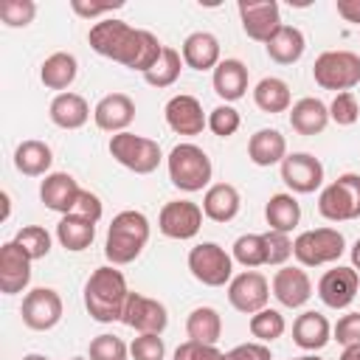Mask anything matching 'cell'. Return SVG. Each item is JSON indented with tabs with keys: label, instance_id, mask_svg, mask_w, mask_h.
Masks as SVG:
<instances>
[{
	"label": "cell",
	"instance_id": "14",
	"mask_svg": "<svg viewBox=\"0 0 360 360\" xmlns=\"http://www.w3.org/2000/svg\"><path fill=\"white\" fill-rule=\"evenodd\" d=\"M267 298H270V284L259 270H245V273L233 276L228 284V301L242 315H253V312L264 309Z\"/></svg>",
	"mask_w": 360,
	"mask_h": 360
},
{
	"label": "cell",
	"instance_id": "32",
	"mask_svg": "<svg viewBox=\"0 0 360 360\" xmlns=\"http://www.w3.org/2000/svg\"><path fill=\"white\" fill-rule=\"evenodd\" d=\"M253 104L262 112H287L292 107V96H290V84L278 76H264L256 87H253Z\"/></svg>",
	"mask_w": 360,
	"mask_h": 360
},
{
	"label": "cell",
	"instance_id": "54",
	"mask_svg": "<svg viewBox=\"0 0 360 360\" xmlns=\"http://www.w3.org/2000/svg\"><path fill=\"white\" fill-rule=\"evenodd\" d=\"M352 267L360 273V239L352 245Z\"/></svg>",
	"mask_w": 360,
	"mask_h": 360
},
{
	"label": "cell",
	"instance_id": "6",
	"mask_svg": "<svg viewBox=\"0 0 360 360\" xmlns=\"http://www.w3.org/2000/svg\"><path fill=\"white\" fill-rule=\"evenodd\" d=\"M312 79L323 90L349 93L360 84V56L352 51H323L312 65Z\"/></svg>",
	"mask_w": 360,
	"mask_h": 360
},
{
	"label": "cell",
	"instance_id": "23",
	"mask_svg": "<svg viewBox=\"0 0 360 360\" xmlns=\"http://www.w3.org/2000/svg\"><path fill=\"white\" fill-rule=\"evenodd\" d=\"M292 340L304 352H318L332 340V323L326 321V315H321L315 309H307L292 323Z\"/></svg>",
	"mask_w": 360,
	"mask_h": 360
},
{
	"label": "cell",
	"instance_id": "47",
	"mask_svg": "<svg viewBox=\"0 0 360 360\" xmlns=\"http://www.w3.org/2000/svg\"><path fill=\"white\" fill-rule=\"evenodd\" d=\"M174 360H225V352H219L217 346H208V343L183 340L174 349Z\"/></svg>",
	"mask_w": 360,
	"mask_h": 360
},
{
	"label": "cell",
	"instance_id": "9",
	"mask_svg": "<svg viewBox=\"0 0 360 360\" xmlns=\"http://www.w3.org/2000/svg\"><path fill=\"white\" fill-rule=\"evenodd\" d=\"M188 270L205 287H225L233 276V256L217 242H200L188 250Z\"/></svg>",
	"mask_w": 360,
	"mask_h": 360
},
{
	"label": "cell",
	"instance_id": "57",
	"mask_svg": "<svg viewBox=\"0 0 360 360\" xmlns=\"http://www.w3.org/2000/svg\"><path fill=\"white\" fill-rule=\"evenodd\" d=\"M70 360H84V357H70Z\"/></svg>",
	"mask_w": 360,
	"mask_h": 360
},
{
	"label": "cell",
	"instance_id": "45",
	"mask_svg": "<svg viewBox=\"0 0 360 360\" xmlns=\"http://www.w3.org/2000/svg\"><path fill=\"white\" fill-rule=\"evenodd\" d=\"M166 346L160 335H138L129 343V357L132 360H163Z\"/></svg>",
	"mask_w": 360,
	"mask_h": 360
},
{
	"label": "cell",
	"instance_id": "22",
	"mask_svg": "<svg viewBox=\"0 0 360 360\" xmlns=\"http://www.w3.org/2000/svg\"><path fill=\"white\" fill-rule=\"evenodd\" d=\"M180 56L186 62V68L191 70H214L222 59H219V39L208 31H194L183 39Z\"/></svg>",
	"mask_w": 360,
	"mask_h": 360
},
{
	"label": "cell",
	"instance_id": "26",
	"mask_svg": "<svg viewBox=\"0 0 360 360\" xmlns=\"http://www.w3.org/2000/svg\"><path fill=\"white\" fill-rule=\"evenodd\" d=\"M214 93L228 101H239L248 93V68L239 59H222L214 68Z\"/></svg>",
	"mask_w": 360,
	"mask_h": 360
},
{
	"label": "cell",
	"instance_id": "40",
	"mask_svg": "<svg viewBox=\"0 0 360 360\" xmlns=\"http://www.w3.org/2000/svg\"><path fill=\"white\" fill-rule=\"evenodd\" d=\"M37 17L34 0H0V22L8 28H25Z\"/></svg>",
	"mask_w": 360,
	"mask_h": 360
},
{
	"label": "cell",
	"instance_id": "36",
	"mask_svg": "<svg viewBox=\"0 0 360 360\" xmlns=\"http://www.w3.org/2000/svg\"><path fill=\"white\" fill-rule=\"evenodd\" d=\"M183 56H180V51H174V48H169V45H163V53H160V59L155 62V68H149L146 73H143V82L149 84V87H158V90H163V87H172L177 79H180V70H183Z\"/></svg>",
	"mask_w": 360,
	"mask_h": 360
},
{
	"label": "cell",
	"instance_id": "46",
	"mask_svg": "<svg viewBox=\"0 0 360 360\" xmlns=\"http://www.w3.org/2000/svg\"><path fill=\"white\" fill-rule=\"evenodd\" d=\"M332 338L346 349V346H357L360 343V312H346L338 318V323L332 326Z\"/></svg>",
	"mask_w": 360,
	"mask_h": 360
},
{
	"label": "cell",
	"instance_id": "4",
	"mask_svg": "<svg viewBox=\"0 0 360 360\" xmlns=\"http://www.w3.org/2000/svg\"><path fill=\"white\" fill-rule=\"evenodd\" d=\"M166 166H169V180H172L180 191H188V194L208 188L211 174H214L211 158H208L197 143H177V146L169 152Z\"/></svg>",
	"mask_w": 360,
	"mask_h": 360
},
{
	"label": "cell",
	"instance_id": "44",
	"mask_svg": "<svg viewBox=\"0 0 360 360\" xmlns=\"http://www.w3.org/2000/svg\"><path fill=\"white\" fill-rule=\"evenodd\" d=\"M262 236H264V248H267V264L284 267V262L292 256V239H290V233L267 231Z\"/></svg>",
	"mask_w": 360,
	"mask_h": 360
},
{
	"label": "cell",
	"instance_id": "24",
	"mask_svg": "<svg viewBox=\"0 0 360 360\" xmlns=\"http://www.w3.org/2000/svg\"><path fill=\"white\" fill-rule=\"evenodd\" d=\"M326 124H329V107L315 96L298 98L290 107V127L298 135H318L326 129Z\"/></svg>",
	"mask_w": 360,
	"mask_h": 360
},
{
	"label": "cell",
	"instance_id": "15",
	"mask_svg": "<svg viewBox=\"0 0 360 360\" xmlns=\"http://www.w3.org/2000/svg\"><path fill=\"white\" fill-rule=\"evenodd\" d=\"M281 180L292 194H312L323 183V163L309 152H292L281 160Z\"/></svg>",
	"mask_w": 360,
	"mask_h": 360
},
{
	"label": "cell",
	"instance_id": "10",
	"mask_svg": "<svg viewBox=\"0 0 360 360\" xmlns=\"http://www.w3.org/2000/svg\"><path fill=\"white\" fill-rule=\"evenodd\" d=\"M22 323L34 332H48L62 321V298L51 287H34L25 292L20 307Z\"/></svg>",
	"mask_w": 360,
	"mask_h": 360
},
{
	"label": "cell",
	"instance_id": "35",
	"mask_svg": "<svg viewBox=\"0 0 360 360\" xmlns=\"http://www.w3.org/2000/svg\"><path fill=\"white\" fill-rule=\"evenodd\" d=\"M186 335H188V340L217 346V340L222 335V318H219V312L214 307H197V309H191L188 318H186Z\"/></svg>",
	"mask_w": 360,
	"mask_h": 360
},
{
	"label": "cell",
	"instance_id": "20",
	"mask_svg": "<svg viewBox=\"0 0 360 360\" xmlns=\"http://www.w3.org/2000/svg\"><path fill=\"white\" fill-rule=\"evenodd\" d=\"M135 118V101L127 93H107L104 98H98V104L93 107V121L98 129L104 132H127V127Z\"/></svg>",
	"mask_w": 360,
	"mask_h": 360
},
{
	"label": "cell",
	"instance_id": "51",
	"mask_svg": "<svg viewBox=\"0 0 360 360\" xmlns=\"http://www.w3.org/2000/svg\"><path fill=\"white\" fill-rule=\"evenodd\" d=\"M335 8H338V14H340L346 22L360 25V0H338Z\"/></svg>",
	"mask_w": 360,
	"mask_h": 360
},
{
	"label": "cell",
	"instance_id": "56",
	"mask_svg": "<svg viewBox=\"0 0 360 360\" xmlns=\"http://www.w3.org/2000/svg\"><path fill=\"white\" fill-rule=\"evenodd\" d=\"M292 360H323V357H318V354H304V357H292Z\"/></svg>",
	"mask_w": 360,
	"mask_h": 360
},
{
	"label": "cell",
	"instance_id": "29",
	"mask_svg": "<svg viewBox=\"0 0 360 360\" xmlns=\"http://www.w3.org/2000/svg\"><path fill=\"white\" fill-rule=\"evenodd\" d=\"M51 163H53V152H51V146L45 141L28 138L14 149V166L25 177H45Z\"/></svg>",
	"mask_w": 360,
	"mask_h": 360
},
{
	"label": "cell",
	"instance_id": "27",
	"mask_svg": "<svg viewBox=\"0 0 360 360\" xmlns=\"http://www.w3.org/2000/svg\"><path fill=\"white\" fill-rule=\"evenodd\" d=\"M48 115L59 129H79L90 118V104L79 93H56V98L48 107Z\"/></svg>",
	"mask_w": 360,
	"mask_h": 360
},
{
	"label": "cell",
	"instance_id": "37",
	"mask_svg": "<svg viewBox=\"0 0 360 360\" xmlns=\"http://www.w3.org/2000/svg\"><path fill=\"white\" fill-rule=\"evenodd\" d=\"M248 329H250V335H253L259 343H273L276 338H281V335H284L287 321H284V315H281L278 309L264 307V309H259V312H253V315H250Z\"/></svg>",
	"mask_w": 360,
	"mask_h": 360
},
{
	"label": "cell",
	"instance_id": "41",
	"mask_svg": "<svg viewBox=\"0 0 360 360\" xmlns=\"http://www.w3.org/2000/svg\"><path fill=\"white\" fill-rule=\"evenodd\" d=\"M87 354H90V360H127L129 346L115 335H96L90 340Z\"/></svg>",
	"mask_w": 360,
	"mask_h": 360
},
{
	"label": "cell",
	"instance_id": "49",
	"mask_svg": "<svg viewBox=\"0 0 360 360\" xmlns=\"http://www.w3.org/2000/svg\"><path fill=\"white\" fill-rule=\"evenodd\" d=\"M225 360H273V354H270L267 343L253 340V343H239L231 352H225Z\"/></svg>",
	"mask_w": 360,
	"mask_h": 360
},
{
	"label": "cell",
	"instance_id": "39",
	"mask_svg": "<svg viewBox=\"0 0 360 360\" xmlns=\"http://www.w3.org/2000/svg\"><path fill=\"white\" fill-rule=\"evenodd\" d=\"M14 242L31 256V262L45 259L51 253V233L42 225H25V228H20L17 236H14Z\"/></svg>",
	"mask_w": 360,
	"mask_h": 360
},
{
	"label": "cell",
	"instance_id": "33",
	"mask_svg": "<svg viewBox=\"0 0 360 360\" xmlns=\"http://www.w3.org/2000/svg\"><path fill=\"white\" fill-rule=\"evenodd\" d=\"M267 48V56L276 62V65H292L304 56V48H307V39L301 34V28L295 25H281L276 31V37L264 45Z\"/></svg>",
	"mask_w": 360,
	"mask_h": 360
},
{
	"label": "cell",
	"instance_id": "48",
	"mask_svg": "<svg viewBox=\"0 0 360 360\" xmlns=\"http://www.w3.org/2000/svg\"><path fill=\"white\" fill-rule=\"evenodd\" d=\"M121 6H124L121 0H107V3H87V0H70V8H73V14H79V17H84V20H96V17H101V14H110V11L121 8Z\"/></svg>",
	"mask_w": 360,
	"mask_h": 360
},
{
	"label": "cell",
	"instance_id": "5",
	"mask_svg": "<svg viewBox=\"0 0 360 360\" xmlns=\"http://www.w3.org/2000/svg\"><path fill=\"white\" fill-rule=\"evenodd\" d=\"M346 239L338 228H312L292 239V256L301 267H321L332 264L343 256Z\"/></svg>",
	"mask_w": 360,
	"mask_h": 360
},
{
	"label": "cell",
	"instance_id": "19",
	"mask_svg": "<svg viewBox=\"0 0 360 360\" xmlns=\"http://www.w3.org/2000/svg\"><path fill=\"white\" fill-rule=\"evenodd\" d=\"M79 194H82V186L68 172H51L39 183V200H42V205L51 208V211H56V214H62V217L65 214H73V208L79 202Z\"/></svg>",
	"mask_w": 360,
	"mask_h": 360
},
{
	"label": "cell",
	"instance_id": "34",
	"mask_svg": "<svg viewBox=\"0 0 360 360\" xmlns=\"http://www.w3.org/2000/svg\"><path fill=\"white\" fill-rule=\"evenodd\" d=\"M264 219L270 225V231H281V233H290L298 228L301 222V205L292 194L281 191V194H273L264 205Z\"/></svg>",
	"mask_w": 360,
	"mask_h": 360
},
{
	"label": "cell",
	"instance_id": "43",
	"mask_svg": "<svg viewBox=\"0 0 360 360\" xmlns=\"http://www.w3.org/2000/svg\"><path fill=\"white\" fill-rule=\"evenodd\" d=\"M239 124H242V118H239V112L231 104H219V107H214L208 112V129L217 138H231L239 129Z\"/></svg>",
	"mask_w": 360,
	"mask_h": 360
},
{
	"label": "cell",
	"instance_id": "1",
	"mask_svg": "<svg viewBox=\"0 0 360 360\" xmlns=\"http://www.w3.org/2000/svg\"><path fill=\"white\" fill-rule=\"evenodd\" d=\"M87 42L98 56H107V59H112L129 70H141V73L155 68V62L163 53V42L152 31L132 28L129 22L112 20V17L93 22Z\"/></svg>",
	"mask_w": 360,
	"mask_h": 360
},
{
	"label": "cell",
	"instance_id": "38",
	"mask_svg": "<svg viewBox=\"0 0 360 360\" xmlns=\"http://www.w3.org/2000/svg\"><path fill=\"white\" fill-rule=\"evenodd\" d=\"M242 267H262L267 264V248H264V236L262 233H242L233 242V253H231Z\"/></svg>",
	"mask_w": 360,
	"mask_h": 360
},
{
	"label": "cell",
	"instance_id": "17",
	"mask_svg": "<svg viewBox=\"0 0 360 360\" xmlns=\"http://www.w3.org/2000/svg\"><path fill=\"white\" fill-rule=\"evenodd\" d=\"M31 281V256L11 239L0 245V292L17 295Z\"/></svg>",
	"mask_w": 360,
	"mask_h": 360
},
{
	"label": "cell",
	"instance_id": "11",
	"mask_svg": "<svg viewBox=\"0 0 360 360\" xmlns=\"http://www.w3.org/2000/svg\"><path fill=\"white\" fill-rule=\"evenodd\" d=\"M121 323L135 329L138 335H163V329L169 323V312L158 298L129 292L124 312H121Z\"/></svg>",
	"mask_w": 360,
	"mask_h": 360
},
{
	"label": "cell",
	"instance_id": "18",
	"mask_svg": "<svg viewBox=\"0 0 360 360\" xmlns=\"http://www.w3.org/2000/svg\"><path fill=\"white\" fill-rule=\"evenodd\" d=\"M166 124L172 132L177 135H200L205 127H208V115L202 112V104L188 96V93H177L166 101Z\"/></svg>",
	"mask_w": 360,
	"mask_h": 360
},
{
	"label": "cell",
	"instance_id": "30",
	"mask_svg": "<svg viewBox=\"0 0 360 360\" xmlns=\"http://www.w3.org/2000/svg\"><path fill=\"white\" fill-rule=\"evenodd\" d=\"M76 73H79V62H76V56L68 53V51L51 53V56L42 62V68H39L42 84H45L48 90H62V93H68V87L76 82Z\"/></svg>",
	"mask_w": 360,
	"mask_h": 360
},
{
	"label": "cell",
	"instance_id": "42",
	"mask_svg": "<svg viewBox=\"0 0 360 360\" xmlns=\"http://www.w3.org/2000/svg\"><path fill=\"white\" fill-rule=\"evenodd\" d=\"M357 118H360V104H357L354 93L352 90L338 93L329 104V121H335L338 127H352V124H357Z\"/></svg>",
	"mask_w": 360,
	"mask_h": 360
},
{
	"label": "cell",
	"instance_id": "2",
	"mask_svg": "<svg viewBox=\"0 0 360 360\" xmlns=\"http://www.w3.org/2000/svg\"><path fill=\"white\" fill-rule=\"evenodd\" d=\"M127 298H129V287H127L124 273L115 264L96 267L90 273V278L84 281V307H87L90 318L98 323L121 321Z\"/></svg>",
	"mask_w": 360,
	"mask_h": 360
},
{
	"label": "cell",
	"instance_id": "31",
	"mask_svg": "<svg viewBox=\"0 0 360 360\" xmlns=\"http://www.w3.org/2000/svg\"><path fill=\"white\" fill-rule=\"evenodd\" d=\"M56 239L65 250L70 253H79V250H87L96 239V222L79 217V214H65L56 225Z\"/></svg>",
	"mask_w": 360,
	"mask_h": 360
},
{
	"label": "cell",
	"instance_id": "55",
	"mask_svg": "<svg viewBox=\"0 0 360 360\" xmlns=\"http://www.w3.org/2000/svg\"><path fill=\"white\" fill-rule=\"evenodd\" d=\"M22 360H51V357H45V354H25Z\"/></svg>",
	"mask_w": 360,
	"mask_h": 360
},
{
	"label": "cell",
	"instance_id": "8",
	"mask_svg": "<svg viewBox=\"0 0 360 360\" xmlns=\"http://www.w3.org/2000/svg\"><path fill=\"white\" fill-rule=\"evenodd\" d=\"M110 155L129 172L135 174H152L160 160H163V152H160V143L152 141V138H143V135H135V132H118L110 138Z\"/></svg>",
	"mask_w": 360,
	"mask_h": 360
},
{
	"label": "cell",
	"instance_id": "28",
	"mask_svg": "<svg viewBox=\"0 0 360 360\" xmlns=\"http://www.w3.org/2000/svg\"><path fill=\"white\" fill-rule=\"evenodd\" d=\"M248 158L256 163V166H281V160L287 158V141L278 129H256L248 141Z\"/></svg>",
	"mask_w": 360,
	"mask_h": 360
},
{
	"label": "cell",
	"instance_id": "16",
	"mask_svg": "<svg viewBox=\"0 0 360 360\" xmlns=\"http://www.w3.org/2000/svg\"><path fill=\"white\" fill-rule=\"evenodd\" d=\"M360 292V273L354 267H332L318 281V298L332 309H346Z\"/></svg>",
	"mask_w": 360,
	"mask_h": 360
},
{
	"label": "cell",
	"instance_id": "50",
	"mask_svg": "<svg viewBox=\"0 0 360 360\" xmlns=\"http://www.w3.org/2000/svg\"><path fill=\"white\" fill-rule=\"evenodd\" d=\"M73 214H79V217H84V219H90V222H98V219H101V214H104V208H101V200H98L93 191L82 188V194H79V202H76Z\"/></svg>",
	"mask_w": 360,
	"mask_h": 360
},
{
	"label": "cell",
	"instance_id": "21",
	"mask_svg": "<svg viewBox=\"0 0 360 360\" xmlns=\"http://www.w3.org/2000/svg\"><path fill=\"white\" fill-rule=\"evenodd\" d=\"M273 295L278 298L281 307H290V309H298L309 301L312 295V281L307 276L304 267H278L276 276H273Z\"/></svg>",
	"mask_w": 360,
	"mask_h": 360
},
{
	"label": "cell",
	"instance_id": "7",
	"mask_svg": "<svg viewBox=\"0 0 360 360\" xmlns=\"http://www.w3.org/2000/svg\"><path fill=\"white\" fill-rule=\"evenodd\" d=\"M318 211L329 222L360 219V174L346 172L332 180L318 197Z\"/></svg>",
	"mask_w": 360,
	"mask_h": 360
},
{
	"label": "cell",
	"instance_id": "13",
	"mask_svg": "<svg viewBox=\"0 0 360 360\" xmlns=\"http://www.w3.org/2000/svg\"><path fill=\"white\" fill-rule=\"evenodd\" d=\"M202 208L191 200H172L158 214V228L169 239H194L202 228Z\"/></svg>",
	"mask_w": 360,
	"mask_h": 360
},
{
	"label": "cell",
	"instance_id": "52",
	"mask_svg": "<svg viewBox=\"0 0 360 360\" xmlns=\"http://www.w3.org/2000/svg\"><path fill=\"white\" fill-rule=\"evenodd\" d=\"M340 360H360V343L357 346H346L343 354H340Z\"/></svg>",
	"mask_w": 360,
	"mask_h": 360
},
{
	"label": "cell",
	"instance_id": "3",
	"mask_svg": "<svg viewBox=\"0 0 360 360\" xmlns=\"http://www.w3.org/2000/svg\"><path fill=\"white\" fill-rule=\"evenodd\" d=\"M149 242V219L141 211H121L112 217L110 228H107V242H104V256L110 264L121 267L129 264L141 256V250Z\"/></svg>",
	"mask_w": 360,
	"mask_h": 360
},
{
	"label": "cell",
	"instance_id": "25",
	"mask_svg": "<svg viewBox=\"0 0 360 360\" xmlns=\"http://www.w3.org/2000/svg\"><path fill=\"white\" fill-rule=\"evenodd\" d=\"M239 191L236 186L231 183H214L205 188V197H202V214L205 219L211 222H231L236 214H239Z\"/></svg>",
	"mask_w": 360,
	"mask_h": 360
},
{
	"label": "cell",
	"instance_id": "53",
	"mask_svg": "<svg viewBox=\"0 0 360 360\" xmlns=\"http://www.w3.org/2000/svg\"><path fill=\"white\" fill-rule=\"evenodd\" d=\"M0 202H3V214H0V219L6 222V219H8V214H11V200H8V194H6V191H0Z\"/></svg>",
	"mask_w": 360,
	"mask_h": 360
},
{
	"label": "cell",
	"instance_id": "12",
	"mask_svg": "<svg viewBox=\"0 0 360 360\" xmlns=\"http://www.w3.org/2000/svg\"><path fill=\"white\" fill-rule=\"evenodd\" d=\"M239 20H242V31L250 39L264 42V45L284 25L276 0H239Z\"/></svg>",
	"mask_w": 360,
	"mask_h": 360
}]
</instances>
